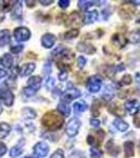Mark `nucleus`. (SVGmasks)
<instances>
[{
    "label": "nucleus",
    "mask_w": 140,
    "mask_h": 158,
    "mask_svg": "<svg viewBox=\"0 0 140 158\" xmlns=\"http://www.w3.org/2000/svg\"><path fill=\"white\" fill-rule=\"evenodd\" d=\"M64 119L63 117L58 114L56 111H50L43 115L41 118V123L47 130L49 131H57L63 126Z\"/></svg>",
    "instance_id": "nucleus-1"
},
{
    "label": "nucleus",
    "mask_w": 140,
    "mask_h": 158,
    "mask_svg": "<svg viewBox=\"0 0 140 158\" xmlns=\"http://www.w3.org/2000/svg\"><path fill=\"white\" fill-rule=\"evenodd\" d=\"M88 89L91 93H97V92L100 91L101 85H102V80H101V77L99 75H94L92 77L89 78L88 80Z\"/></svg>",
    "instance_id": "nucleus-2"
},
{
    "label": "nucleus",
    "mask_w": 140,
    "mask_h": 158,
    "mask_svg": "<svg viewBox=\"0 0 140 158\" xmlns=\"http://www.w3.org/2000/svg\"><path fill=\"white\" fill-rule=\"evenodd\" d=\"M81 122L79 119L77 118H73L68 122L67 124V129H65V133L68 134V136L74 137L75 135L78 134V131L80 129Z\"/></svg>",
    "instance_id": "nucleus-3"
},
{
    "label": "nucleus",
    "mask_w": 140,
    "mask_h": 158,
    "mask_svg": "<svg viewBox=\"0 0 140 158\" xmlns=\"http://www.w3.org/2000/svg\"><path fill=\"white\" fill-rule=\"evenodd\" d=\"M81 96V92L76 88H70V89H67L63 94L61 95V99L62 101L64 102H70V101H73L74 99L78 98Z\"/></svg>",
    "instance_id": "nucleus-4"
},
{
    "label": "nucleus",
    "mask_w": 140,
    "mask_h": 158,
    "mask_svg": "<svg viewBox=\"0 0 140 158\" xmlns=\"http://www.w3.org/2000/svg\"><path fill=\"white\" fill-rule=\"evenodd\" d=\"M14 36L15 39L19 42H23V41H27L31 37V32L27 27H20L15 29L14 31Z\"/></svg>",
    "instance_id": "nucleus-5"
},
{
    "label": "nucleus",
    "mask_w": 140,
    "mask_h": 158,
    "mask_svg": "<svg viewBox=\"0 0 140 158\" xmlns=\"http://www.w3.org/2000/svg\"><path fill=\"white\" fill-rule=\"evenodd\" d=\"M135 13H136V10H135V7L133 6H131V4L124 3L123 6L120 7V10H119V15H120L121 18L124 20L132 19L134 17Z\"/></svg>",
    "instance_id": "nucleus-6"
},
{
    "label": "nucleus",
    "mask_w": 140,
    "mask_h": 158,
    "mask_svg": "<svg viewBox=\"0 0 140 158\" xmlns=\"http://www.w3.org/2000/svg\"><path fill=\"white\" fill-rule=\"evenodd\" d=\"M65 21H68L67 25L68 27H73V25H75V27H79L83 23V16L80 14V13L78 12H72L71 13V15L68 17H67V20Z\"/></svg>",
    "instance_id": "nucleus-7"
},
{
    "label": "nucleus",
    "mask_w": 140,
    "mask_h": 158,
    "mask_svg": "<svg viewBox=\"0 0 140 158\" xmlns=\"http://www.w3.org/2000/svg\"><path fill=\"white\" fill-rule=\"evenodd\" d=\"M124 109L130 115H137L140 111V102L136 99H131V100H128L124 103Z\"/></svg>",
    "instance_id": "nucleus-8"
},
{
    "label": "nucleus",
    "mask_w": 140,
    "mask_h": 158,
    "mask_svg": "<svg viewBox=\"0 0 140 158\" xmlns=\"http://www.w3.org/2000/svg\"><path fill=\"white\" fill-rule=\"evenodd\" d=\"M33 151H34V154L37 155L38 157H45L49 153V146L47 142L40 141L35 144L33 148Z\"/></svg>",
    "instance_id": "nucleus-9"
},
{
    "label": "nucleus",
    "mask_w": 140,
    "mask_h": 158,
    "mask_svg": "<svg viewBox=\"0 0 140 158\" xmlns=\"http://www.w3.org/2000/svg\"><path fill=\"white\" fill-rule=\"evenodd\" d=\"M77 51H79L81 53H85V54L92 55V54H95L96 53V48L94 47L93 44L85 41H80L76 47Z\"/></svg>",
    "instance_id": "nucleus-10"
},
{
    "label": "nucleus",
    "mask_w": 140,
    "mask_h": 158,
    "mask_svg": "<svg viewBox=\"0 0 140 158\" xmlns=\"http://www.w3.org/2000/svg\"><path fill=\"white\" fill-rule=\"evenodd\" d=\"M112 43L115 48H118V49H122L123 47H126V43H128V39L123 36L122 34H119V33H116L112 36Z\"/></svg>",
    "instance_id": "nucleus-11"
},
{
    "label": "nucleus",
    "mask_w": 140,
    "mask_h": 158,
    "mask_svg": "<svg viewBox=\"0 0 140 158\" xmlns=\"http://www.w3.org/2000/svg\"><path fill=\"white\" fill-rule=\"evenodd\" d=\"M56 42V36L51 33H47L41 37V44L45 49H51Z\"/></svg>",
    "instance_id": "nucleus-12"
},
{
    "label": "nucleus",
    "mask_w": 140,
    "mask_h": 158,
    "mask_svg": "<svg viewBox=\"0 0 140 158\" xmlns=\"http://www.w3.org/2000/svg\"><path fill=\"white\" fill-rule=\"evenodd\" d=\"M0 99H1V101L6 104V106H12L13 103H14V94L10 90H4L0 94Z\"/></svg>",
    "instance_id": "nucleus-13"
},
{
    "label": "nucleus",
    "mask_w": 140,
    "mask_h": 158,
    "mask_svg": "<svg viewBox=\"0 0 140 158\" xmlns=\"http://www.w3.org/2000/svg\"><path fill=\"white\" fill-rule=\"evenodd\" d=\"M41 82H42V79L40 76H33V77H31L27 80V88L32 89L36 93L40 89V86H41Z\"/></svg>",
    "instance_id": "nucleus-14"
},
{
    "label": "nucleus",
    "mask_w": 140,
    "mask_h": 158,
    "mask_svg": "<svg viewBox=\"0 0 140 158\" xmlns=\"http://www.w3.org/2000/svg\"><path fill=\"white\" fill-rule=\"evenodd\" d=\"M36 69V64L33 62H29V63H25L21 67V69L19 70V74L21 77H25V76H29L31 75L33 72L35 71Z\"/></svg>",
    "instance_id": "nucleus-15"
},
{
    "label": "nucleus",
    "mask_w": 140,
    "mask_h": 158,
    "mask_svg": "<svg viewBox=\"0 0 140 158\" xmlns=\"http://www.w3.org/2000/svg\"><path fill=\"white\" fill-rule=\"evenodd\" d=\"M101 70V74L103 76H105L106 78H113L115 76V74L117 73L116 71V67H113V65H109V64H104L100 68Z\"/></svg>",
    "instance_id": "nucleus-16"
},
{
    "label": "nucleus",
    "mask_w": 140,
    "mask_h": 158,
    "mask_svg": "<svg viewBox=\"0 0 140 158\" xmlns=\"http://www.w3.org/2000/svg\"><path fill=\"white\" fill-rule=\"evenodd\" d=\"M12 18L14 20L22 19V4L20 1H17L12 10Z\"/></svg>",
    "instance_id": "nucleus-17"
},
{
    "label": "nucleus",
    "mask_w": 140,
    "mask_h": 158,
    "mask_svg": "<svg viewBox=\"0 0 140 158\" xmlns=\"http://www.w3.org/2000/svg\"><path fill=\"white\" fill-rule=\"evenodd\" d=\"M100 3H105V1H88V0H79L78 1V6L81 11H88L89 7L98 4L100 6Z\"/></svg>",
    "instance_id": "nucleus-18"
},
{
    "label": "nucleus",
    "mask_w": 140,
    "mask_h": 158,
    "mask_svg": "<svg viewBox=\"0 0 140 158\" xmlns=\"http://www.w3.org/2000/svg\"><path fill=\"white\" fill-rule=\"evenodd\" d=\"M0 62L6 69H11L13 67V63H14V58H13L11 54L6 53V54H3L1 59H0Z\"/></svg>",
    "instance_id": "nucleus-19"
},
{
    "label": "nucleus",
    "mask_w": 140,
    "mask_h": 158,
    "mask_svg": "<svg viewBox=\"0 0 140 158\" xmlns=\"http://www.w3.org/2000/svg\"><path fill=\"white\" fill-rule=\"evenodd\" d=\"M98 17H99V14L97 11H88L85 13V16H84L85 23L86 24L94 23V22L98 19Z\"/></svg>",
    "instance_id": "nucleus-20"
},
{
    "label": "nucleus",
    "mask_w": 140,
    "mask_h": 158,
    "mask_svg": "<svg viewBox=\"0 0 140 158\" xmlns=\"http://www.w3.org/2000/svg\"><path fill=\"white\" fill-rule=\"evenodd\" d=\"M114 88L113 85H105V89H104V92H103V95H102V98L104 99L105 101H110L113 99L114 97Z\"/></svg>",
    "instance_id": "nucleus-21"
},
{
    "label": "nucleus",
    "mask_w": 140,
    "mask_h": 158,
    "mask_svg": "<svg viewBox=\"0 0 140 158\" xmlns=\"http://www.w3.org/2000/svg\"><path fill=\"white\" fill-rule=\"evenodd\" d=\"M11 40V34L9 30L0 31V47H4Z\"/></svg>",
    "instance_id": "nucleus-22"
},
{
    "label": "nucleus",
    "mask_w": 140,
    "mask_h": 158,
    "mask_svg": "<svg viewBox=\"0 0 140 158\" xmlns=\"http://www.w3.org/2000/svg\"><path fill=\"white\" fill-rule=\"evenodd\" d=\"M124 156L126 158H130L134 156V142L133 141H126L124 142Z\"/></svg>",
    "instance_id": "nucleus-23"
},
{
    "label": "nucleus",
    "mask_w": 140,
    "mask_h": 158,
    "mask_svg": "<svg viewBox=\"0 0 140 158\" xmlns=\"http://www.w3.org/2000/svg\"><path fill=\"white\" fill-rule=\"evenodd\" d=\"M57 110H58V112H59L60 114H62L63 116H68L71 113L70 106H68L67 102H64V101H60V102L58 103Z\"/></svg>",
    "instance_id": "nucleus-24"
},
{
    "label": "nucleus",
    "mask_w": 140,
    "mask_h": 158,
    "mask_svg": "<svg viewBox=\"0 0 140 158\" xmlns=\"http://www.w3.org/2000/svg\"><path fill=\"white\" fill-rule=\"evenodd\" d=\"M114 126H115V128L118 130V131L120 132H126V130L129 129V123L128 122H126L124 120H122L120 118H117L114 120Z\"/></svg>",
    "instance_id": "nucleus-25"
},
{
    "label": "nucleus",
    "mask_w": 140,
    "mask_h": 158,
    "mask_svg": "<svg viewBox=\"0 0 140 158\" xmlns=\"http://www.w3.org/2000/svg\"><path fill=\"white\" fill-rule=\"evenodd\" d=\"M21 113H22V117H24V118H27V119H34V118H36V117H37L36 111H35L34 109H32V108L22 109Z\"/></svg>",
    "instance_id": "nucleus-26"
},
{
    "label": "nucleus",
    "mask_w": 140,
    "mask_h": 158,
    "mask_svg": "<svg viewBox=\"0 0 140 158\" xmlns=\"http://www.w3.org/2000/svg\"><path fill=\"white\" fill-rule=\"evenodd\" d=\"M11 132V126L6 122H0V139L6 138Z\"/></svg>",
    "instance_id": "nucleus-27"
},
{
    "label": "nucleus",
    "mask_w": 140,
    "mask_h": 158,
    "mask_svg": "<svg viewBox=\"0 0 140 158\" xmlns=\"http://www.w3.org/2000/svg\"><path fill=\"white\" fill-rule=\"evenodd\" d=\"M106 151L110 153L111 155H117V154H119L120 150H119L118 146H116V144L114 143L113 140H109V142L106 143Z\"/></svg>",
    "instance_id": "nucleus-28"
},
{
    "label": "nucleus",
    "mask_w": 140,
    "mask_h": 158,
    "mask_svg": "<svg viewBox=\"0 0 140 158\" xmlns=\"http://www.w3.org/2000/svg\"><path fill=\"white\" fill-rule=\"evenodd\" d=\"M17 1H0V11L1 12H9L12 10V7L16 4Z\"/></svg>",
    "instance_id": "nucleus-29"
},
{
    "label": "nucleus",
    "mask_w": 140,
    "mask_h": 158,
    "mask_svg": "<svg viewBox=\"0 0 140 158\" xmlns=\"http://www.w3.org/2000/svg\"><path fill=\"white\" fill-rule=\"evenodd\" d=\"M23 153V149H22V146H21V142L19 144H16L15 147H13L10 151V156L15 158V157H18L20 155Z\"/></svg>",
    "instance_id": "nucleus-30"
},
{
    "label": "nucleus",
    "mask_w": 140,
    "mask_h": 158,
    "mask_svg": "<svg viewBox=\"0 0 140 158\" xmlns=\"http://www.w3.org/2000/svg\"><path fill=\"white\" fill-rule=\"evenodd\" d=\"M86 109H88V106H86V103L84 101H78V102H76L74 104V112H75L76 114L82 113Z\"/></svg>",
    "instance_id": "nucleus-31"
},
{
    "label": "nucleus",
    "mask_w": 140,
    "mask_h": 158,
    "mask_svg": "<svg viewBox=\"0 0 140 158\" xmlns=\"http://www.w3.org/2000/svg\"><path fill=\"white\" fill-rule=\"evenodd\" d=\"M109 111H110L113 115H117V116H123L124 115L123 111H122V110L120 109V106L116 103L111 104V106H109Z\"/></svg>",
    "instance_id": "nucleus-32"
},
{
    "label": "nucleus",
    "mask_w": 140,
    "mask_h": 158,
    "mask_svg": "<svg viewBox=\"0 0 140 158\" xmlns=\"http://www.w3.org/2000/svg\"><path fill=\"white\" fill-rule=\"evenodd\" d=\"M92 136L94 137V140H95V144L96 143H101V142L103 141L104 139V136H105V133H104L103 130H98V131H96V133L94 135H92Z\"/></svg>",
    "instance_id": "nucleus-33"
},
{
    "label": "nucleus",
    "mask_w": 140,
    "mask_h": 158,
    "mask_svg": "<svg viewBox=\"0 0 140 158\" xmlns=\"http://www.w3.org/2000/svg\"><path fill=\"white\" fill-rule=\"evenodd\" d=\"M79 35V30L78 29H72L68 30L64 33V38L65 39H73V38L77 37Z\"/></svg>",
    "instance_id": "nucleus-34"
},
{
    "label": "nucleus",
    "mask_w": 140,
    "mask_h": 158,
    "mask_svg": "<svg viewBox=\"0 0 140 158\" xmlns=\"http://www.w3.org/2000/svg\"><path fill=\"white\" fill-rule=\"evenodd\" d=\"M90 153H91V156L93 158H101L103 155L102 151H101L98 147H92L90 150Z\"/></svg>",
    "instance_id": "nucleus-35"
},
{
    "label": "nucleus",
    "mask_w": 140,
    "mask_h": 158,
    "mask_svg": "<svg viewBox=\"0 0 140 158\" xmlns=\"http://www.w3.org/2000/svg\"><path fill=\"white\" fill-rule=\"evenodd\" d=\"M99 114H100V102L98 100H95L92 106V115L97 117Z\"/></svg>",
    "instance_id": "nucleus-36"
},
{
    "label": "nucleus",
    "mask_w": 140,
    "mask_h": 158,
    "mask_svg": "<svg viewBox=\"0 0 140 158\" xmlns=\"http://www.w3.org/2000/svg\"><path fill=\"white\" fill-rule=\"evenodd\" d=\"M129 40L131 42H133V43L138 42L140 40V30L132 32L131 34H130V36H129Z\"/></svg>",
    "instance_id": "nucleus-37"
},
{
    "label": "nucleus",
    "mask_w": 140,
    "mask_h": 158,
    "mask_svg": "<svg viewBox=\"0 0 140 158\" xmlns=\"http://www.w3.org/2000/svg\"><path fill=\"white\" fill-rule=\"evenodd\" d=\"M133 82V78H132L131 75H126L121 78L120 82H119V85H129Z\"/></svg>",
    "instance_id": "nucleus-38"
},
{
    "label": "nucleus",
    "mask_w": 140,
    "mask_h": 158,
    "mask_svg": "<svg viewBox=\"0 0 140 158\" xmlns=\"http://www.w3.org/2000/svg\"><path fill=\"white\" fill-rule=\"evenodd\" d=\"M51 158H65L64 153H63V151L61 149H58L57 151H55L54 153H53Z\"/></svg>",
    "instance_id": "nucleus-39"
},
{
    "label": "nucleus",
    "mask_w": 140,
    "mask_h": 158,
    "mask_svg": "<svg viewBox=\"0 0 140 158\" xmlns=\"http://www.w3.org/2000/svg\"><path fill=\"white\" fill-rule=\"evenodd\" d=\"M43 74H44V76H49L51 74V63H49V61H47V62L44 63V65H43Z\"/></svg>",
    "instance_id": "nucleus-40"
},
{
    "label": "nucleus",
    "mask_w": 140,
    "mask_h": 158,
    "mask_svg": "<svg viewBox=\"0 0 140 158\" xmlns=\"http://www.w3.org/2000/svg\"><path fill=\"white\" fill-rule=\"evenodd\" d=\"M23 50V47H22L21 44H19V45H14V47H12L11 48V52L12 53H14V54H19L21 51Z\"/></svg>",
    "instance_id": "nucleus-41"
},
{
    "label": "nucleus",
    "mask_w": 140,
    "mask_h": 158,
    "mask_svg": "<svg viewBox=\"0 0 140 158\" xmlns=\"http://www.w3.org/2000/svg\"><path fill=\"white\" fill-rule=\"evenodd\" d=\"M77 63H78V68L82 69L85 65V63H86L85 57H83V56H80V57L78 58V60H77Z\"/></svg>",
    "instance_id": "nucleus-42"
},
{
    "label": "nucleus",
    "mask_w": 140,
    "mask_h": 158,
    "mask_svg": "<svg viewBox=\"0 0 140 158\" xmlns=\"http://www.w3.org/2000/svg\"><path fill=\"white\" fill-rule=\"evenodd\" d=\"M58 6H59L61 9H67V7L70 6V1H68V0H59V1H58Z\"/></svg>",
    "instance_id": "nucleus-43"
},
{
    "label": "nucleus",
    "mask_w": 140,
    "mask_h": 158,
    "mask_svg": "<svg viewBox=\"0 0 140 158\" xmlns=\"http://www.w3.org/2000/svg\"><path fill=\"white\" fill-rule=\"evenodd\" d=\"M70 158H84V154H83L82 152L76 151V152H74L72 155H71Z\"/></svg>",
    "instance_id": "nucleus-44"
},
{
    "label": "nucleus",
    "mask_w": 140,
    "mask_h": 158,
    "mask_svg": "<svg viewBox=\"0 0 140 158\" xmlns=\"http://www.w3.org/2000/svg\"><path fill=\"white\" fill-rule=\"evenodd\" d=\"M6 153V146L3 142H0V157H2Z\"/></svg>",
    "instance_id": "nucleus-45"
},
{
    "label": "nucleus",
    "mask_w": 140,
    "mask_h": 158,
    "mask_svg": "<svg viewBox=\"0 0 140 158\" xmlns=\"http://www.w3.org/2000/svg\"><path fill=\"white\" fill-rule=\"evenodd\" d=\"M6 85L9 86V88H14L15 85H16V82H15V78L13 77H10L9 80L6 81Z\"/></svg>",
    "instance_id": "nucleus-46"
},
{
    "label": "nucleus",
    "mask_w": 140,
    "mask_h": 158,
    "mask_svg": "<svg viewBox=\"0 0 140 158\" xmlns=\"http://www.w3.org/2000/svg\"><path fill=\"white\" fill-rule=\"evenodd\" d=\"M90 123H91L92 127H94V128H97V127L100 126V121H99L98 119H96V118H91Z\"/></svg>",
    "instance_id": "nucleus-47"
},
{
    "label": "nucleus",
    "mask_w": 140,
    "mask_h": 158,
    "mask_svg": "<svg viewBox=\"0 0 140 158\" xmlns=\"http://www.w3.org/2000/svg\"><path fill=\"white\" fill-rule=\"evenodd\" d=\"M58 78H59V80L61 81H64V80H67V78H68V73L67 72H59V74H58Z\"/></svg>",
    "instance_id": "nucleus-48"
},
{
    "label": "nucleus",
    "mask_w": 140,
    "mask_h": 158,
    "mask_svg": "<svg viewBox=\"0 0 140 158\" xmlns=\"http://www.w3.org/2000/svg\"><path fill=\"white\" fill-rule=\"evenodd\" d=\"M54 83H55V80L53 78H49V80H47V89H52L53 86H54Z\"/></svg>",
    "instance_id": "nucleus-49"
},
{
    "label": "nucleus",
    "mask_w": 140,
    "mask_h": 158,
    "mask_svg": "<svg viewBox=\"0 0 140 158\" xmlns=\"http://www.w3.org/2000/svg\"><path fill=\"white\" fill-rule=\"evenodd\" d=\"M134 124L137 128H140V116H137L134 118Z\"/></svg>",
    "instance_id": "nucleus-50"
},
{
    "label": "nucleus",
    "mask_w": 140,
    "mask_h": 158,
    "mask_svg": "<svg viewBox=\"0 0 140 158\" xmlns=\"http://www.w3.org/2000/svg\"><path fill=\"white\" fill-rule=\"evenodd\" d=\"M40 3L43 4V6H50V4L53 3V0H47V1H44V0H40Z\"/></svg>",
    "instance_id": "nucleus-51"
},
{
    "label": "nucleus",
    "mask_w": 140,
    "mask_h": 158,
    "mask_svg": "<svg viewBox=\"0 0 140 158\" xmlns=\"http://www.w3.org/2000/svg\"><path fill=\"white\" fill-rule=\"evenodd\" d=\"M6 75H7V72H6L4 70H2V69H0V78L6 77Z\"/></svg>",
    "instance_id": "nucleus-52"
},
{
    "label": "nucleus",
    "mask_w": 140,
    "mask_h": 158,
    "mask_svg": "<svg viewBox=\"0 0 140 158\" xmlns=\"http://www.w3.org/2000/svg\"><path fill=\"white\" fill-rule=\"evenodd\" d=\"M25 3H27V6L29 7H34L35 6V1H29V0H27Z\"/></svg>",
    "instance_id": "nucleus-53"
},
{
    "label": "nucleus",
    "mask_w": 140,
    "mask_h": 158,
    "mask_svg": "<svg viewBox=\"0 0 140 158\" xmlns=\"http://www.w3.org/2000/svg\"><path fill=\"white\" fill-rule=\"evenodd\" d=\"M136 81L138 83V88H139V92H140V73L136 74Z\"/></svg>",
    "instance_id": "nucleus-54"
},
{
    "label": "nucleus",
    "mask_w": 140,
    "mask_h": 158,
    "mask_svg": "<svg viewBox=\"0 0 140 158\" xmlns=\"http://www.w3.org/2000/svg\"><path fill=\"white\" fill-rule=\"evenodd\" d=\"M3 19H4V13L0 11V22L3 21Z\"/></svg>",
    "instance_id": "nucleus-55"
},
{
    "label": "nucleus",
    "mask_w": 140,
    "mask_h": 158,
    "mask_svg": "<svg viewBox=\"0 0 140 158\" xmlns=\"http://www.w3.org/2000/svg\"><path fill=\"white\" fill-rule=\"evenodd\" d=\"M128 3H133L134 6H140V1H128Z\"/></svg>",
    "instance_id": "nucleus-56"
},
{
    "label": "nucleus",
    "mask_w": 140,
    "mask_h": 158,
    "mask_svg": "<svg viewBox=\"0 0 140 158\" xmlns=\"http://www.w3.org/2000/svg\"><path fill=\"white\" fill-rule=\"evenodd\" d=\"M1 113H2V106L0 104V114H1Z\"/></svg>",
    "instance_id": "nucleus-57"
},
{
    "label": "nucleus",
    "mask_w": 140,
    "mask_h": 158,
    "mask_svg": "<svg viewBox=\"0 0 140 158\" xmlns=\"http://www.w3.org/2000/svg\"><path fill=\"white\" fill-rule=\"evenodd\" d=\"M138 151H139V154H140V141H139V143H138Z\"/></svg>",
    "instance_id": "nucleus-58"
},
{
    "label": "nucleus",
    "mask_w": 140,
    "mask_h": 158,
    "mask_svg": "<svg viewBox=\"0 0 140 158\" xmlns=\"http://www.w3.org/2000/svg\"><path fill=\"white\" fill-rule=\"evenodd\" d=\"M23 158H35V157H23Z\"/></svg>",
    "instance_id": "nucleus-59"
}]
</instances>
